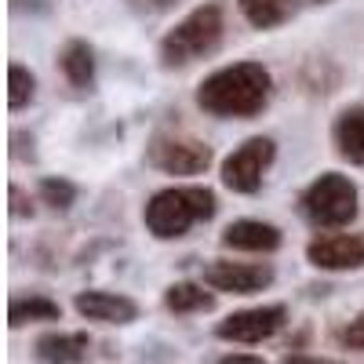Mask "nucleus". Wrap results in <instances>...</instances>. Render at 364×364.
I'll use <instances>...</instances> for the list:
<instances>
[{"label": "nucleus", "instance_id": "412c9836", "mask_svg": "<svg viewBox=\"0 0 364 364\" xmlns=\"http://www.w3.org/2000/svg\"><path fill=\"white\" fill-rule=\"evenodd\" d=\"M8 197H11V215L15 219H33V197H26V190L18 186V182H11L8 186Z\"/></svg>", "mask_w": 364, "mask_h": 364}, {"label": "nucleus", "instance_id": "f3484780", "mask_svg": "<svg viewBox=\"0 0 364 364\" xmlns=\"http://www.w3.org/2000/svg\"><path fill=\"white\" fill-rule=\"evenodd\" d=\"M237 11L252 29H277L291 18V0H237Z\"/></svg>", "mask_w": 364, "mask_h": 364}, {"label": "nucleus", "instance_id": "9d476101", "mask_svg": "<svg viewBox=\"0 0 364 364\" xmlns=\"http://www.w3.org/2000/svg\"><path fill=\"white\" fill-rule=\"evenodd\" d=\"M73 310L80 321H95L109 328H124L139 321V302L124 291H106V288H84L73 295Z\"/></svg>", "mask_w": 364, "mask_h": 364}, {"label": "nucleus", "instance_id": "39448f33", "mask_svg": "<svg viewBox=\"0 0 364 364\" xmlns=\"http://www.w3.org/2000/svg\"><path fill=\"white\" fill-rule=\"evenodd\" d=\"M146 164L161 175H171V178H193L215 164V149L190 132L161 128L146 142Z\"/></svg>", "mask_w": 364, "mask_h": 364}, {"label": "nucleus", "instance_id": "a878e982", "mask_svg": "<svg viewBox=\"0 0 364 364\" xmlns=\"http://www.w3.org/2000/svg\"><path fill=\"white\" fill-rule=\"evenodd\" d=\"M306 4H317V8H324V4H336V0H306Z\"/></svg>", "mask_w": 364, "mask_h": 364}, {"label": "nucleus", "instance_id": "20e7f679", "mask_svg": "<svg viewBox=\"0 0 364 364\" xmlns=\"http://www.w3.org/2000/svg\"><path fill=\"white\" fill-rule=\"evenodd\" d=\"M360 190L343 171H321L299 193V215L321 233H339L357 223Z\"/></svg>", "mask_w": 364, "mask_h": 364}, {"label": "nucleus", "instance_id": "f03ea898", "mask_svg": "<svg viewBox=\"0 0 364 364\" xmlns=\"http://www.w3.org/2000/svg\"><path fill=\"white\" fill-rule=\"evenodd\" d=\"M219 215V197L200 182H175L157 193H149L142 204V226L154 240H182L193 226L211 223Z\"/></svg>", "mask_w": 364, "mask_h": 364}, {"label": "nucleus", "instance_id": "1a4fd4ad", "mask_svg": "<svg viewBox=\"0 0 364 364\" xmlns=\"http://www.w3.org/2000/svg\"><path fill=\"white\" fill-rule=\"evenodd\" d=\"M306 262L321 273H353L364 269V233H317L306 245Z\"/></svg>", "mask_w": 364, "mask_h": 364}, {"label": "nucleus", "instance_id": "6ab92c4d", "mask_svg": "<svg viewBox=\"0 0 364 364\" xmlns=\"http://www.w3.org/2000/svg\"><path fill=\"white\" fill-rule=\"evenodd\" d=\"M77 197H80V186L66 175H44L37 182V200L48 204L51 211H70L77 204Z\"/></svg>", "mask_w": 364, "mask_h": 364}, {"label": "nucleus", "instance_id": "ddd939ff", "mask_svg": "<svg viewBox=\"0 0 364 364\" xmlns=\"http://www.w3.org/2000/svg\"><path fill=\"white\" fill-rule=\"evenodd\" d=\"M91 353V336L87 331H44L33 343V357L41 364H84Z\"/></svg>", "mask_w": 364, "mask_h": 364}, {"label": "nucleus", "instance_id": "2eb2a0df", "mask_svg": "<svg viewBox=\"0 0 364 364\" xmlns=\"http://www.w3.org/2000/svg\"><path fill=\"white\" fill-rule=\"evenodd\" d=\"M161 302H164V310L175 314V317H190V314H211L215 310V302L219 295L211 291L204 281H175L161 291Z\"/></svg>", "mask_w": 364, "mask_h": 364}, {"label": "nucleus", "instance_id": "0eeeda50", "mask_svg": "<svg viewBox=\"0 0 364 364\" xmlns=\"http://www.w3.org/2000/svg\"><path fill=\"white\" fill-rule=\"evenodd\" d=\"M284 324H288L284 302H262V306H245V310L226 314L215 324V339L233 343V346H259V343H269Z\"/></svg>", "mask_w": 364, "mask_h": 364}, {"label": "nucleus", "instance_id": "f257e3e1", "mask_svg": "<svg viewBox=\"0 0 364 364\" xmlns=\"http://www.w3.org/2000/svg\"><path fill=\"white\" fill-rule=\"evenodd\" d=\"M269 99L273 73L255 58H240V63L211 70L193 91L197 109L215 120H252L269 106Z\"/></svg>", "mask_w": 364, "mask_h": 364}, {"label": "nucleus", "instance_id": "aec40b11", "mask_svg": "<svg viewBox=\"0 0 364 364\" xmlns=\"http://www.w3.org/2000/svg\"><path fill=\"white\" fill-rule=\"evenodd\" d=\"M339 346L343 350H357V353H364V310L353 317V321H346L343 328H339Z\"/></svg>", "mask_w": 364, "mask_h": 364}, {"label": "nucleus", "instance_id": "f8f14e48", "mask_svg": "<svg viewBox=\"0 0 364 364\" xmlns=\"http://www.w3.org/2000/svg\"><path fill=\"white\" fill-rule=\"evenodd\" d=\"M331 146L336 157L350 168H364V102H350L331 120Z\"/></svg>", "mask_w": 364, "mask_h": 364}, {"label": "nucleus", "instance_id": "423d86ee", "mask_svg": "<svg viewBox=\"0 0 364 364\" xmlns=\"http://www.w3.org/2000/svg\"><path fill=\"white\" fill-rule=\"evenodd\" d=\"M277 161V139L269 135H252L240 146H233L230 154L223 157L219 164V182L230 190V193H240V197H252L262 190L266 182V171Z\"/></svg>", "mask_w": 364, "mask_h": 364}, {"label": "nucleus", "instance_id": "4be33fe9", "mask_svg": "<svg viewBox=\"0 0 364 364\" xmlns=\"http://www.w3.org/2000/svg\"><path fill=\"white\" fill-rule=\"evenodd\" d=\"M37 139L29 135V132H11V157L15 161H33L37 157Z\"/></svg>", "mask_w": 364, "mask_h": 364}, {"label": "nucleus", "instance_id": "4468645a", "mask_svg": "<svg viewBox=\"0 0 364 364\" xmlns=\"http://www.w3.org/2000/svg\"><path fill=\"white\" fill-rule=\"evenodd\" d=\"M95 48L80 37H70L63 48H58V70H63L66 84L77 91H91L95 87Z\"/></svg>", "mask_w": 364, "mask_h": 364}, {"label": "nucleus", "instance_id": "6e6552de", "mask_svg": "<svg viewBox=\"0 0 364 364\" xmlns=\"http://www.w3.org/2000/svg\"><path fill=\"white\" fill-rule=\"evenodd\" d=\"M200 281L211 291H226V295H259L277 281V269L269 262H233V259H211L204 262Z\"/></svg>", "mask_w": 364, "mask_h": 364}, {"label": "nucleus", "instance_id": "dca6fc26", "mask_svg": "<svg viewBox=\"0 0 364 364\" xmlns=\"http://www.w3.org/2000/svg\"><path fill=\"white\" fill-rule=\"evenodd\" d=\"M63 321V306L48 295H15L8 302V324L26 328V324H51Z\"/></svg>", "mask_w": 364, "mask_h": 364}, {"label": "nucleus", "instance_id": "a211bd4d", "mask_svg": "<svg viewBox=\"0 0 364 364\" xmlns=\"http://www.w3.org/2000/svg\"><path fill=\"white\" fill-rule=\"evenodd\" d=\"M37 102V73L26 63H11L8 66V109L22 113Z\"/></svg>", "mask_w": 364, "mask_h": 364}, {"label": "nucleus", "instance_id": "5701e85b", "mask_svg": "<svg viewBox=\"0 0 364 364\" xmlns=\"http://www.w3.org/2000/svg\"><path fill=\"white\" fill-rule=\"evenodd\" d=\"M178 0H128V8L135 15H168Z\"/></svg>", "mask_w": 364, "mask_h": 364}, {"label": "nucleus", "instance_id": "b1692460", "mask_svg": "<svg viewBox=\"0 0 364 364\" xmlns=\"http://www.w3.org/2000/svg\"><path fill=\"white\" fill-rule=\"evenodd\" d=\"M215 364H269V360H262L259 353H248V350H230V353H223Z\"/></svg>", "mask_w": 364, "mask_h": 364}, {"label": "nucleus", "instance_id": "393cba45", "mask_svg": "<svg viewBox=\"0 0 364 364\" xmlns=\"http://www.w3.org/2000/svg\"><path fill=\"white\" fill-rule=\"evenodd\" d=\"M281 364H343L336 357H317V353H284Z\"/></svg>", "mask_w": 364, "mask_h": 364}, {"label": "nucleus", "instance_id": "9b49d317", "mask_svg": "<svg viewBox=\"0 0 364 364\" xmlns=\"http://www.w3.org/2000/svg\"><path fill=\"white\" fill-rule=\"evenodd\" d=\"M219 245L226 252H240V255H273L284 245L281 226H273L266 219H233L223 233Z\"/></svg>", "mask_w": 364, "mask_h": 364}, {"label": "nucleus", "instance_id": "7ed1b4c3", "mask_svg": "<svg viewBox=\"0 0 364 364\" xmlns=\"http://www.w3.org/2000/svg\"><path fill=\"white\" fill-rule=\"evenodd\" d=\"M223 37H226V11H223V4L219 0L197 4L193 11H186L161 37V44H157L161 70H186V66L200 63V58L215 55Z\"/></svg>", "mask_w": 364, "mask_h": 364}]
</instances>
